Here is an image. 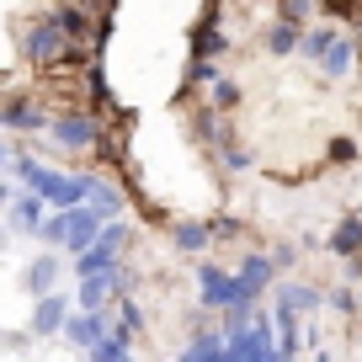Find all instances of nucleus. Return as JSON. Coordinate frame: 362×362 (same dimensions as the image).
Instances as JSON below:
<instances>
[{
    "label": "nucleus",
    "mask_w": 362,
    "mask_h": 362,
    "mask_svg": "<svg viewBox=\"0 0 362 362\" xmlns=\"http://www.w3.org/2000/svg\"><path fill=\"white\" fill-rule=\"evenodd\" d=\"M197 298H203V309H235V304H250L245 288H240V277L229 267H218V261H203L197 267Z\"/></svg>",
    "instance_id": "2"
},
{
    "label": "nucleus",
    "mask_w": 362,
    "mask_h": 362,
    "mask_svg": "<svg viewBox=\"0 0 362 362\" xmlns=\"http://www.w3.org/2000/svg\"><path fill=\"white\" fill-rule=\"evenodd\" d=\"M272 267H277V272H288V267H293V250H288V245H277V250H272Z\"/></svg>",
    "instance_id": "27"
},
{
    "label": "nucleus",
    "mask_w": 362,
    "mask_h": 362,
    "mask_svg": "<svg viewBox=\"0 0 362 362\" xmlns=\"http://www.w3.org/2000/svg\"><path fill=\"white\" fill-rule=\"evenodd\" d=\"M69 315H75L69 293H43V298L33 304V336H64Z\"/></svg>",
    "instance_id": "6"
},
{
    "label": "nucleus",
    "mask_w": 362,
    "mask_h": 362,
    "mask_svg": "<svg viewBox=\"0 0 362 362\" xmlns=\"http://www.w3.org/2000/svg\"><path fill=\"white\" fill-rule=\"evenodd\" d=\"M357 298H362V288H357Z\"/></svg>",
    "instance_id": "30"
},
{
    "label": "nucleus",
    "mask_w": 362,
    "mask_h": 362,
    "mask_svg": "<svg viewBox=\"0 0 362 362\" xmlns=\"http://www.w3.org/2000/svg\"><path fill=\"white\" fill-rule=\"evenodd\" d=\"M0 170H11V155H6V144H0Z\"/></svg>",
    "instance_id": "28"
},
{
    "label": "nucleus",
    "mask_w": 362,
    "mask_h": 362,
    "mask_svg": "<svg viewBox=\"0 0 362 362\" xmlns=\"http://www.w3.org/2000/svg\"><path fill=\"white\" fill-rule=\"evenodd\" d=\"M330 309H336V315H357L362 298L351 293V288H330Z\"/></svg>",
    "instance_id": "24"
},
{
    "label": "nucleus",
    "mask_w": 362,
    "mask_h": 362,
    "mask_svg": "<svg viewBox=\"0 0 362 362\" xmlns=\"http://www.w3.org/2000/svg\"><path fill=\"white\" fill-rule=\"evenodd\" d=\"M96 235H102V218L90 214V208H69V240H64V250H90L96 245Z\"/></svg>",
    "instance_id": "13"
},
{
    "label": "nucleus",
    "mask_w": 362,
    "mask_h": 362,
    "mask_svg": "<svg viewBox=\"0 0 362 362\" xmlns=\"http://www.w3.org/2000/svg\"><path fill=\"white\" fill-rule=\"evenodd\" d=\"M277 309H293V315H315V309H325V293L309 283H283L277 288Z\"/></svg>",
    "instance_id": "15"
},
{
    "label": "nucleus",
    "mask_w": 362,
    "mask_h": 362,
    "mask_svg": "<svg viewBox=\"0 0 362 362\" xmlns=\"http://www.w3.org/2000/svg\"><path fill=\"white\" fill-rule=\"evenodd\" d=\"M298 48H304V27H293V22H283V16H277V22L267 27V54H298Z\"/></svg>",
    "instance_id": "17"
},
{
    "label": "nucleus",
    "mask_w": 362,
    "mask_h": 362,
    "mask_svg": "<svg viewBox=\"0 0 362 362\" xmlns=\"http://www.w3.org/2000/svg\"><path fill=\"white\" fill-rule=\"evenodd\" d=\"M229 48V37H224V27H218V16H203V27L192 33V54L197 59H218Z\"/></svg>",
    "instance_id": "16"
},
{
    "label": "nucleus",
    "mask_w": 362,
    "mask_h": 362,
    "mask_svg": "<svg viewBox=\"0 0 362 362\" xmlns=\"http://www.w3.org/2000/svg\"><path fill=\"white\" fill-rule=\"evenodd\" d=\"M309 16H315V0H283V22H293V27H304Z\"/></svg>",
    "instance_id": "23"
},
{
    "label": "nucleus",
    "mask_w": 362,
    "mask_h": 362,
    "mask_svg": "<svg viewBox=\"0 0 362 362\" xmlns=\"http://www.w3.org/2000/svg\"><path fill=\"white\" fill-rule=\"evenodd\" d=\"M351 59H357V48H351V37H336V43H330V54L320 59V69H325L330 80H346V75H351Z\"/></svg>",
    "instance_id": "18"
},
{
    "label": "nucleus",
    "mask_w": 362,
    "mask_h": 362,
    "mask_svg": "<svg viewBox=\"0 0 362 362\" xmlns=\"http://www.w3.org/2000/svg\"><path fill=\"white\" fill-rule=\"evenodd\" d=\"M48 134H54L59 149H69V155H86V149H96V139H102V123L90 112H59L54 123H48Z\"/></svg>",
    "instance_id": "4"
},
{
    "label": "nucleus",
    "mask_w": 362,
    "mask_h": 362,
    "mask_svg": "<svg viewBox=\"0 0 362 362\" xmlns=\"http://www.w3.org/2000/svg\"><path fill=\"white\" fill-rule=\"evenodd\" d=\"M117 325H123L128 336L139 341V330H144V309H139L134 298H117Z\"/></svg>",
    "instance_id": "21"
},
{
    "label": "nucleus",
    "mask_w": 362,
    "mask_h": 362,
    "mask_svg": "<svg viewBox=\"0 0 362 362\" xmlns=\"http://www.w3.org/2000/svg\"><path fill=\"white\" fill-rule=\"evenodd\" d=\"M170 245H176L181 256H203V250L214 245V224H208V218H181V224H170Z\"/></svg>",
    "instance_id": "8"
},
{
    "label": "nucleus",
    "mask_w": 362,
    "mask_h": 362,
    "mask_svg": "<svg viewBox=\"0 0 362 362\" xmlns=\"http://www.w3.org/2000/svg\"><path fill=\"white\" fill-rule=\"evenodd\" d=\"M315 362H330V351H325V346H315Z\"/></svg>",
    "instance_id": "29"
},
{
    "label": "nucleus",
    "mask_w": 362,
    "mask_h": 362,
    "mask_svg": "<svg viewBox=\"0 0 362 362\" xmlns=\"http://www.w3.org/2000/svg\"><path fill=\"white\" fill-rule=\"evenodd\" d=\"M336 37H341V33H336V22H315V27H304V54H309V59H325Z\"/></svg>",
    "instance_id": "19"
},
{
    "label": "nucleus",
    "mask_w": 362,
    "mask_h": 362,
    "mask_svg": "<svg viewBox=\"0 0 362 362\" xmlns=\"http://www.w3.org/2000/svg\"><path fill=\"white\" fill-rule=\"evenodd\" d=\"M330 256H341V261L362 256V214H346L336 229H330Z\"/></svg>",
    "instance_id": "12"
},
{
    "label": "nucleus",
    "mask_w": 362,
    "mask_h": 362,
    "mask_svg": "<svg viewBox=\"0 0 362 362\" xmlns=\"http://www.w3.org/2000/svg\"><path fill=\"white\" fill-rule=\"evenodd\" d=\"M107 336H112V320H107V315H80V309H75L69 325H64V341L80 346V351H90L96 341H107Z\"/></svg>",
    "instance_id": "7"
},
{
    "label": "nucleus",
    "mask_w": 362,
    "mask_h": 362,
    "mask_svg": "<svg viewBox=\"0 0 362 362\" xmlns=\"http://www.w3.org/2000/svg\"><path fill=\"white\" fill-rule=\"evenodd\" d=\"M86 208L102 218V224H112V218L123 214V192H117L107 176H96V170H90V203H86Z\"/></svg>",
    "instance_id": "11"
},
{
    "label": "nucleus",
    "mask_w": 362,
    "mask_h": 362,
    "mask_svg": "<svg viewBox=\"0 0 362 362\" xmlns=\"http://www.w3.org/2000/svg\"><path fill=\"white\" fill-rule=\"evenodd\" d=\"M37 240H48V245H64V240H69V214H48L43 229H37Z\"/></svg>",
    "instance_id": "22"
},
{
    "label": "nucleus",
    "mask_w": 362,
    "mask_h": 362,
    "mask_svg": "<svg viewBox=\"0 0 362 362\" xmlns=\"http://www.w3.org/2000/svg\"><path fill=\"white\" fill-rule=\"evenodd\" d=\"M22 283H27V293H33V298L54 293V283H59V256H54V250H43V256H33V267L22 272Z\"/></svg>",
    "instance_id": "14"
},
{
    "label": "nucleus",
    "mask_w": 362,
    "mask_h": 362,
    "mask_svg": "<svg viewBox=\"0 0 362 362\" xmlns=\"http://www.w3.org/2000/svg\"><path fill=\"white\" fill-rule=\"evenodd\" d=\"M123 245H128V224H123V218L102 224L96 245L75 256V277H102V272H112V267H117V256H123Z\"/></svg>",
    "instance_id": "3"
},
{
    "label": "nucleus",
    "mask_w": 362,
    "mask_h": 362,
    "mask_svg": "<svg viewBox=\"0 0 362 362\" xmlns=\"http://www.w3.org/2000/svg\"><path fill=\"white\" fill-rule=\"evenodd\" d=\"M43 197H37V192H22V197H11V208H6V218H11V229H16V235H37V229H43Z\"/></svg>",
    "instance_id": "10"
},
{
    "label": "nucleus",
    "mask_w": 362,
    "mask_h": 362,
    "mask_svg": "<svg viewBox=\"0 0 362 362\" xmlns=\"http://www.w3.org/2000/svg\"><path fill=\"white\" fill-rule=\"evenodd\" d=\"M214 80H218V69H214V59H192V86H214Z\"/></svg>",
    "instance_id": "25"
},
{
    "label": "nucleus",
    "mask_w": 362,
    "mask_h": 362,
    "mask_svg": "<svg viewBox=\"0 0 362 362\" xmlns=\"http://www.w3.org/2000/svg\"><path fill=\"white\" fill-rule=\"evenodd\" d=\"M22 54L33 59L37 69H64V64H80V59H86V48L69 43L64 27H59L54 16H37V22L27 27V37H22Z\"/></svg>",
    "instance_id": "1"
},
{
    "label": "nucleus",
    "mask_w": 362,
    "mask_h": 362,
    "mask_svg": "<svg viewBox=\"0 0 362 362\" xmlns=\"http://www.w3.org/2000/svg\"><path fill=\"white\" fill-rule=\"evenodd\" d=\"M235 277H240V288H245V298L256 304V298L277 283V267H272L267 250H245V256H240V267H235Z\"/></svg>",
    "instance_id": "5"
},
{
    "label": "nucleus",
    "mask_w": 362,
    "mask_h": 362,
    "mask_svg": "<svg viewBox=\"0 0 362 362\" xmlns=\"http://www.w3.org/2000/svg\"><path fill=\"white\" fill-rule=\"evenodd\" d=\"M0 123H6V128H16V134H37V128H48L54 117H48L37 102L16 96V102H6V107H0Z\"/></svg>",
    "instance_id": "9"
},
{
    "label": "nucleus",
    "mask_w": 362,
    "mask_h": 362,
    "mask_svg": "<svg viewBox=\"0 0 362 362\" xmlns=\"http://www.w3.org/2000/svg\"><path fill=\"white\" fill-rule=\"evenodd\" d=\"M330 160H357V144L351 139H330Z\"/></svg>",
    "instance_id": "26"
},
{
    "label": "nucleus",
    "mask_w": 362,
    "mask_h": 362,
    "mask_svg": "<svg viewBox=\"0 0 362 362\" xmlns=\"http://www.w3.org/2000/svg\"><path fill=\"white\" fill-rule=\"evenodd\" d=\"M208 96H214V107H218V112H235L245 90H240V86H235V80H229V75H218L214 86H208Z\"/></svg>",
    "instance_id": "20"
}]
</instances>
